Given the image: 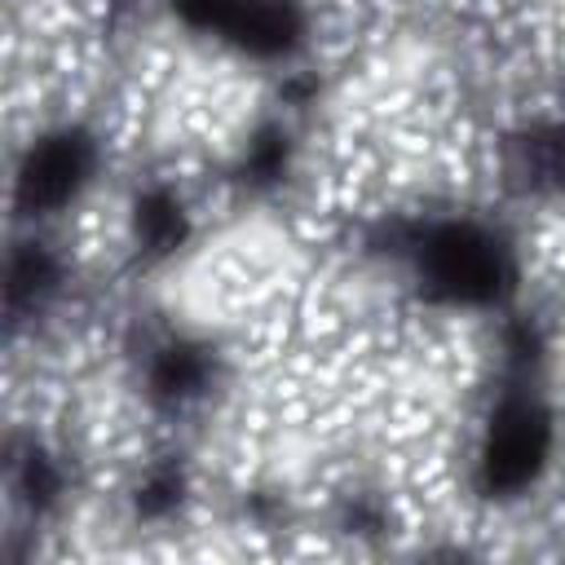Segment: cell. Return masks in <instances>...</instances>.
Here are the masks:
<instances>
[{
  "label": "cell",
  "instance_id": "obj_1",
  "mask_svg": "<svg viewBox=\"0 0 565 565\" xmlns=\"http://www.w3.org/2000/svg\"><path fill=\"white\" fill-rule=\"evenodd\" d=\"M419 265L424 282L455 305H486L508 287V256L477 225H441L428 234Z\"/></svg>",
  "mask_w": 565,
  "mask_h": 565
},
{
  "label": "cell",
  "instance_id": "obj_2",
  "mask_svg": "<svg viewBox=\"0 0 565 565\" xmlns=\"http://www.w3.org/2000/svg\"><path fill=\"white\" fill-rule=\"evenodd\" d=\"M552 450V419L534 402H508L499 406L486 446H481V486L494 494H516L525 490Z\"/></svg>",
  "mask_w": 565,
  "mask_h": 565
},
{
  "label": "cell",
  "instance_id": "obj_3",
  "mask_svg": "<svg viewBox=\"0 0 565 565\" xmlns=\"http://www.w3.org/2000/svg\"><path fill=\"white\" fill-rule=\"evenodd\" d=\"M93 163H97V150L84 132L75 128H62V132H49L40 137L22 168H18V203L35 216V212H57L66 207L93 177Z\"/></svg>",
  "mask_w": 565,
  "mask_h": 565
},
{
  "label": "cell",
  "instance_id": "obj_4",
  "mask_svg": "<svg viewBox=\"0 0 565 565\" xmlns=\"http://www.w3.org/2000/svg\"><path fill=\"white\" fill-rule=\"evenodd\" d=\"M132 230H137V243L146 252L163 256V252H177L181 247V238H185V212H181V203L168 190H150V194L137 199Z\"/></svg>",
  "mask_w": 565,
  "mask_h": 565
}]
</instances>
